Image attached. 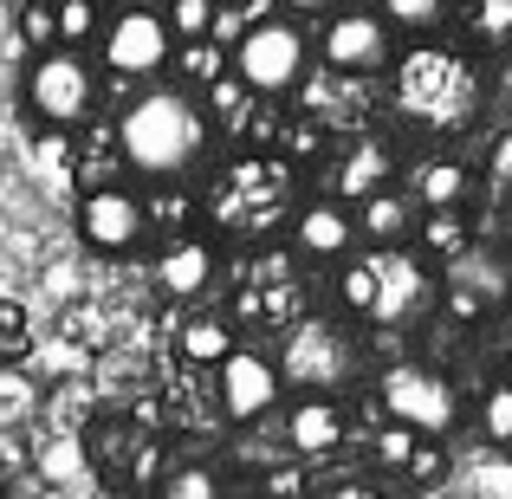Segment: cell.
I'll use <instances>...</instances> for the list:
<instances>
[{"mask_svg":"<svg viewBox=\"0 0 512 499\" xmlns=\"http://www.w3.org/2000/svg\"><path fill=\"white\" fill-rule=\"evenodd\" d=\"M292 247H299L305 260H350V253H357V214L331 195L305 201V208L292 214Z\"/></svg>","mask_w":512,"mask_h":499,"instance_id":"9a60e30c","label":"cell"},{"mask_svg":"<svg viewBox=\"0 0 512 499\" xmlns=\"http://www.w3.org/2000/svg\"><path fill=\"white\" fill-rule=\"evenodd\" d=\"M273 363H279V376H286V389H299V396H338L350 376H357L363 357H357V337L344 325H331V318H299Z\"/></svg>","mask_w":512,"mask_h":499,"instance_id":"8992f818","label":"cell"},{"mask_svg":"<svg viewBox=\"0 0 512 499\" xmlns=\"http://www.w3.org/2000/svg\"><path fill=\"white\" fill-rule=\"evenodd\" d=\"M124 7H130V0H124Z\"/></svg>","mask_w":512,"mask_h":499,"instance_id":"d590c367","label":"cell"},{"mask_svg":"<svg viewBox=\"0 0 512 499\" xmlns=\"http://www.w3.org/2000/svg\"><path fill=\"white\" fill-rule=\"evenodd\" d=\"M506 286H512V273L493 253H480V247H467L461 260H448V292H461V299H474L480 312H493V305L506 299Z\"/></svg>","mask_w":512,"mask_h":499,"instance_id":"ffe728a7","label":"cell"},{"mask_svg":"<svg viewBox=\"0 0 512 499\" xmlns=\"http://www.w3.org/2000/svg\"><path fill=\"white\" fill-rule=\"evenodd\" d=\"M279 7L299 13V20H312V13H318V20H331V13H338V0H279Z\"/></svg>","mask_w":512,"mask_h":499,"instance_id":"e575fe53","label":"cell"},{"mask_svg":"<svg viewBox=\"0 0 512 499\" xmlns=\"http://www.w3.org/2000/svg\"><path fill=\"white\" fill-rule=\"evenodd\" d=\"M247 111H253V91L240 85L234 72H227V78H214V85H208V104H201L208 130H214V124H221V130H240V124H247Z\"/></svg>","mask_w":512,"mask_h":499,"instance_id":"cb8c5ba5","label":"cell"},{"mask_svg":"<svg viewBox=\"0 0 512 499\" xmlns=\"http://www.w3.org/2000/svg\"><path fill=\"white\" fill-rule=\"evenodd\" d=\"M214 214H221L227 227H247V234L273 227V214H279V169L260 163V156L234 163L221 175V188H214Z\"/></svg>","mask_w":512,"mask_h":499,"instance_id":"7c38bea8","label":"cell"},{"mask_svg":"<svg viewBox=\"0 0 512 499\" xmlns=\"http://www.w3.org/2000/svg\"><path fill=\"white\" fill-rule=\"evenodd\" d=\"M234 350H240V337H234V325H227L221 312H195L182 325V357L188 363H208V370H214V363H227Z\"/></svg>","mask_w":512,"mask_h":499,"instance_id":"44dd1931","label":"cell"},{"mask_svg":"<svg viewBox=\"0 0 512 499\" xmlns=\"http://www.w3.org/2000/svg\"><path fill=\"white\" fill-rule=\"evenodd\" d=\"M474 195V175H467L461 156H428L409 182V201L422 214H461V201Z\"/></svg>","mask_w":512,"mask_h":499,"instance_id":"ac0fdd59","label":"cell"},{"mask_svg":"<svg viewBox=\"0 0 512 499\" xmlns=\"http://www.w3.org/2000/svg\"><path fill=\"white\" fill-rule=\"evenodd\" d=\"M318 59H325V72H389L396 65V33H389V20L376 7H350V13H331L325 33H318Z\"/></svg>","mask_w":512,"mask_h":499,"instance_id":"8fae6325","label":"cell"},{"mask_svg":"<svg viewBox=\"0 0 512 499\" xmlns=\"http://www.w3.org/2000/svg\"><path fill=\"white\" fill-rule=\"evenodd\" d=\"M72 227H78V240H85L91 253H104V260H124V253H137L143 240H150V208H143L137 188L111 182V188H91V195H78Z\"/></svg>","mask_w":512,"mask_h":499,"instance_id":"9c48e42d","label":"cell"},{"mask_svg":"<svg viewBox=\"0 0 512 499\" xmlns=\"http://www.w3.org/2000/svg\"><path fill=\"white\" fill-rule=\"evenodd\" d=\"M331 499H402V493H396V487H383V480H344V487L331 493Z\"/></svg>","mask_w":512,"mask_h":499,"instance_id":"836d02e7","label":"cell"},{"mask_svg":"<svg viewBox=\"0 0 512 499\" xmlns=\"http://www.w3.org/2000/svg\"><path fill=\"white\" fill-rule=\"evenodd\" d=\"M39 474H46L52 487L78 480L85 474V448H78V441H46V448H39Z\"/></svg>","mask_w":512,"mask_h":499,"instance_id":"4dcf8cb0","label":"cell"},{"mask_svg":"<svg viewBox=\"0 0 512 499\" xmlns=\"http://www.w3.org/2000/svg\"><path fill=\"white\" fill-rule=\"evenodd\" d=\"M376 467H389V474H402V480H435L441 474V448L428 435H409V428H396V422H383L376 428Z\"/></svg>","mask_w":512,"mask_h":499,"instance_id":"d6986e66","label":"cell"},{"mask_svg":"<svg viewBox=\"0 0 512 499\" xmlns=\"http://www.w3.org/2000/svg\"><path fill=\"white\" fill-rule=\"evenodd\" d=\"M480 435H487L493 448H512V383H493L487 396H480Z\"/></svg>","mask_w":512,"mask_h":499,"instance_id":"f546056e","label":"cell"},{"mask_svg":"<svg viewBox=\"0 0 512 499\" xmlns=\"http://www.w3.org/2000/svg\"><path fill=\"white\" fill-rule=\"evenodd\" d=\"M487 182L500 188V195H512V130H500L487 150Z\"/></svg>","mask_w":512,"mask_h":499,"instance_id":"1f68e13d","label":"cell"},{"mask_svg":"<svg viewBox=\"0 0 512 499\" xmlns=\"http://www.w3.org/2000/svg\"><path fill=\"white\" fill-rule=\"evenodd\" d=\"M156 499H227V493H221V474L208 461H175L156 480Z\"/></svg>","mask_w":512,"mask_h":499,"instance_id":"603a6c76","label":"cell"},{"mask_svg":"<svg viewBox=\"0 0 512 499\" xmlns=\"http://www.w3.org/2000/svg\"><path fill=\"white\" fill-rule=\"evenodd\" d=\"M396 111L422 130H461L480 117V72L454 46H415L396 65Z\"/></svg>","mask_w":512,"mask_h":499,"instance_id":"3957f363","label":"cell"},{"mask_svg":"<svg viewBox=\"0 0 512 499\" xmlns=\"http://www.w3.org/2000/svg\"><path fill=\"white\" fill-rule=\"evenodd\" d=\"M214 13H221V0H169V7H163L169 39H175V46H201V39L214 33Z\"/></svg>","mask_w":512,"mask_h":499,"instance_id":"484cf974","label":"cell"},{"mask_svg":"<svg viewBox=\"0 0 512 499\" xmlns=\"http://www.w3.org/2000/svg\"><path fill=\"white\" fill-rule=\"evenodd\" d=\"M175 72H182L188 85L208 91L214 78H227V52L214 46V39H201V46H175Z\"/></svg>","mask_w":512,"mask_h":499,"instance_id":"83f0119b","label":"cell"},{"mask_svg":"<svg viewBox=\"0 0 512 499\" xmlns=\"http://www.w3.org/2000/svg\"><path fill=\"white\" fill-rule=\"evenodd\" d=\"M376 13L389 20V33H428V26H441L448 0H376Z\"/></svg>","mask_w":512,"mask_h":499,"instance_id":"4316f807","label":"cell"},{"mask_svg":"<svg viewBox=\"0 0 512 499\" xmlns=\"http://www.w3.org/2000/svg\"><path fill=\"white\" fill-rule=\"evenodd\" d=\"M389 175H396L389 143L383 137H357L338 156V169H331V182H338V195H331V201H370L376 188H389Z\"/></svg>","mask_w":512,"mask_h":499,"instance_id":"e0dca14e","label":"cell"},{"mask_svg":"<svg viewBox=\"0 0 512 499\" xmlns=\"http://www.w3.org/2000/svg\"><path fill=\"white\" fill-rule=\"evenodd\" d=\"M441 279L415 247H363L338 273V299L363 325H415L435 305Z\"/></svg>","mask_w":512,"mask_h":499,"instance_id":"7a4b0ae2","label":"cell"},{"mask_svg":"<svg viewBox=\"0 0 512 499\" xmlns=\"http://www.w3.org/2000/svg\"><path fill=\"white\" fill-rule=\"evenodd\" d=\"M52 13H59V52H78V46H91V39L104 33L98 0H52Z\"/></svg>","mask_w":512,"mask_h":499,"instance_id":"d4e9b609","label":"cell"},{"mask_svg":"<svg viewBox=\"0 0 512 499\" xmlns=\"http://www.w3.org/2000/svg\"><path fill=\"white\" fill-rule=\"evenodd\" d=\"M98 59H104V72L137 78V85L163 78L175 65V39H169L163 7H137V0L117 7L111 20H104V33H98Z\"/></svg>","mask_w":512,"mask_h":499,"instance_id":"ba28073f","label":"cell"},{"mask_svg":"<svg viewBox=\"0 0 512 499\" xmlns=\"http://www.w3.org/2000/svg\"><path fill=\"white\" fill-rule=\"evenodd\" d=\"M214 273H221V253H214V240L201 234H175L163 253H156V292L175 305H195L201 292L214 286Z\"/></svg>","mask_w":512,"mask_h":499,"instance_id":"4fadbf2b","label":"cell"},{"mask_svg":"<svg viewBox=\"0 0 512 499\" xmlns=\"http://www.w3.org/2000/svg\"><path fill=\"white\" fill-rule=\"evenodd\" d=\"M415 240H422V260L435 266V260H461L467 247H474V240H467V221L461 214H422V221H415Z\"/></svg>","mask_w":512,"mask_h":499,"instance_id":"7402d4cb","label":"cell"},{"mask_svg":"<svg viewBox=\"0 0 512 499\" xmlns=\"http://www.w3.org/2000/svg\"><path fill=\"white\" fill-rule=\"evenodd\" d=\"M357 240H370V247H409L415 240V221H422V208L409 201V188H376L370 201H357Z\"/></svg>","mask_w":512,"mask_h":499,"instance_id":"2e32d148","label":"cell"},{"mask_svg":"<svg viewBox=\"0 0 512 499\" xmlns=\"http://www.w3.org/2000/svg\"><path fill=\"white\" fill-rule=\"evenodd\" d=\"M26 111L46 130H78L98 111V65L85 52H39L26 65Z\"/></svg>","mask_w":512,"mask_h":499,"instance_id":"52a82bcc","label":"cell"},{"mask_svg":"<svg viewBox=\"0 0 512 499\" xmlns=\"http://www.w3.org/2000/svg\"><path fill=\"white\" fill-rule=\"evenodd\" d=\"M201 156H208V117H201L195 91L143 85L117 111V163L137 169L143 182H182Z\"/></svg>","mask_w":512,"mask_h":499,"instance_id":"6da1fadb","label":"cell"},{"mask_svg":"<svg viewBox=\"0 0 512 499\" xmlns=\"http://www.w3.org/2000/svg\"><path fill=\"white\" fill-rule=\"evenodd\" d=\"M350 435V415L338 396H299L286 409V448L299 454V461H325V454H338Z\"/></svg>","mask_w":512,"mask_h":499,"instance_id":"5bb4252c","label":"cell"},{"mask_svg":"<svg viewBox=\"0 0 512 499\" xmlns=\"http://www.w3.org/2000/svg\"><path fill=\"white\" fill-rule=\"evenodd\" d=\"M214 402H221L227 422L253 428V422H266V415L286 402V376H279V363L266 357V350L240 344L227 363H214Z\"/></svg>","mask_w":512,"mask_h":499,"instance_id":"30bf717a","label":"cell"},{"mask_svg":"<svg viewBox=\"0 0 512 499\" xmlns=\"http://www.w3.org/2000/svg\"><path fill=\"white\" fill-rule=\"evenodd\" d=\"M227 72H234L253 98H286V91H299L305 72H312V39H305L299 20H279L273 13V20L240 33V46L227 52Z\"/></svg>","mask_w":512,"mask_h":499,"instance_id":"277c9868","label":"cell"},{"mask_svg":"<svg viewBox=\"0 0 512 499\" xmlns=\"http://www.w3.org/2000/svg\"><path fill=\"white\" fill-rule=\"evenodd\" d=\"M20 39L39 52H59V13H52V0H20Z\"/></svg>","mask_w":512,"mask_h":499,"instance_id":"f1b7e54d","label":"cell"},{"mask_svg":"<svg viewBox=\"0 0 512 499\" xmlns=\"http://www.w3.org/2000/svg\"><path fill=\"white\" fill-rule=\"evenodd\" d=\"M474 26H480V39L512 33V0H480V7H474Z\"/></svg>","mask_w":512,"mask_h":499,"instance_id":"d6a6232c","label":"cell"},{"mask_svg":"<svg viewBox=\"0 0 512 499\" xmlns=\"http://www.w3.org/2000/svg\"><path fill=\"white\" fill-rule=\"evenodd\" d=\"M376 409H383V422L409 428V435L441 441L448 428H461V389L435 363H389L376 376Z\"/></svg>","mask_w":512,"mask_h":499,"instance_id":"5b68a950","label":"cell"}]
</instances>
